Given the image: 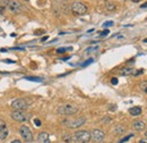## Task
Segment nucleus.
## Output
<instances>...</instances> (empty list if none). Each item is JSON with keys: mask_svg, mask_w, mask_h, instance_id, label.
Wrapping results in <instances>:
<instances>
[{"mask_svg": "<svg viewBox=\"0 0 147 143\" xmlns=\"http://www.w3.org/2000/svg\"><path fill=\"white\" fill-rule=\"evenodd\" d=\"M78 107L77 106H75L73 104H63V105H61V106H59L58 109H57V111H58V114H60V115H75L76 112H78Z\"/></svg>", "mask_w": 147, "mask_h": 143, "instance_id": "1", "label": "nucleus"}, {"mask_svg": "<svg viewBox=\"0 0 147 143\" xmlns=\"http://www.w3.org/2000/svg\"><path fill=\"white\" fill-rule=\"evenodd\" d=\"M86 123V118L85 117H78V118H70V119H66L62 122V124L69 128H77V127H80Z\"/></svg>", "mask_w": 147, "mask_h": 143, "instance_id": "2", "label": "nucleus"}, {"mask_svg": "<svg viewBox=\"0 0 147 143\" xmlns=\"http://www.w3.org/2000/svg\"><path fill=\"white\" fill-rule=\"evenodd\" d=\"M70 9L75 15H84L87 13V6L80 1H74L70 6Z\"/></svg>", "mask_w": 147, "mask_h": 143, "instance_id": "3", "label": "nucleus"}, {"mask_svg": "<svg viewBox=\"0 0 147 143\" xmlns=\"http://www.w3.org/2000/svg\"><path fill=\"white\" fill-rule=\"evenodd\" d=\"M75 140L78 143H88L92 138H91V133L87 131H77L75 133Z\"/></svg>", "mask_w": 147, "mask_h": 143, "instance_id": "4", "label": "nucleus"}, {"mask_svg": "<svg viewBox=\"0 0 147 143\" xmlns=\"http://www.w3.org/2000/svg\"><path fill=\"white\" fill-rule=\"evenodd\" d=\"M10 117H11L13 121L19 122V123H23V122L27 121V115H26V112L24 110H14L10 114Z\"/></svg>", "mask_w": 147, "mask_h": 143, "instance_id": "5", "label": "nucleus"}, {"mask_svg": "<svg viewBox=\"0 0 147 143\" xmlns=\"http://www.w3.org/2000/svg\"><path fill=\"white\" fill-rule=\"evenodd\" d=\"M7 7H8V9L11 12V13H14V14H18V13H22L23 12V6L19 3L18 1H16V0H8V2H7Z\"/></svg>", "mask_w": 147, "mask_h": 143, "instance_id": "6", "label": "nucleus"}, {"mask_svg": "<svg viewBox=\"0 0 147 143\" xmlns=\"http://www.w3.org/2000/svg\"><path fill=\"white\" fill-rule=\"evenodd\" d=\"M19 133L23 136V140H25L26 142H31L33 141V134L30 129V127H27L26 125H23L19 127Z\"/></svg>", "mask_w": 147, "mask_h": 143, "instance_id": "7", "label": "nucleus"}, {"mask_svg": "<svg viewBox=\"0 0 147 143\" xmlns=\"http://www.w3.org/2000/svg\"><path fill=\"white\" fill-rule=\"evenodd\" d=\"M11 107L16 110H25L28 107V104L26 102L25 99H16L11 102Z\"/></svg>", "mask_w": 147, "mask_h": 143, "instance_id": "8", "label": "nucleus"}, {"mask_svg": "<svg viewBox=\"0 0 147 143\" xmlns=\"http://www.w3.org/2000/svg\"><path fill=\"white\" fill-rule=\"evenodd\" d=\"M91 138H92V140L94 141V142L100 143L104 140L105 134H104L101 129H93L92 133H91Z\"/></svg>", "mask_w": 147, "mask_h": 143, "instance_id": "9", "label": "nucleus"}, {"mask_svg": "<svg viewBox=\"0 0 147 143\" xmlns=\"http://www.w3.org/2000/svg\"><path fill=\"white\" fill-rule=\"evenodd\" d=\"M8 134H9V131L6 122L0 119V141H5L8 138Z\"/></svg>", "mask_w": 147, "mask_h": 143, "instance_id": "10", "label": "nucleus"}, {"mask_svg": "<svg viewBox=\"0 0 147 143\" xmlns=\"http://www.w3.org/2000/svg\"><path fill=\"white\" fill-rule=\"evenodd\" d=\"M145 127H146V124H145L144 121H135V122L132 123V128H134L135 131H137V132L144 131Z\"/></svg>", "mask_w": 147, "mask_h": 143, "instance_id": "11", "label": "nucleus"}, {"mask_svg": "<svg viewBox=\"0 0 147 143\" xmlns=\"http://www.w3.org/2000/svg\"><path fill=\"white\" fill-rule=\"evenodd\" d=\"M37 141L40 143H50V136L45 132H41L37 136Z\"/></svg>", "mask_w": 147, "mask_h": 143, "instance_id": "12", "label": "nucleus"}, {"mask_svg": "<svg viewBox=\"0 0 147 143\" xmlns=\"http://www.w3.org/2000/svg\"><path fill=\"white\" fill-rule=\"evenodd\" d=\"M142 108L138 107V106H136V107H132L129 109V114L131 115V116H139L140 114H142Z\"/></svg>", "mask_w": 147, "mask_h": 143, "instance_id": "13", "label": "nucleus"}, {"mask_svg": "<svg viewBox=\"0 0 147 143\" xmlns=\"http://www.w3.org/2000/svg\"><path fill=\"white\" fill-rule=\"evenodd\" d=\"M62 141L66 143H76L75 136H73V135H68V134H65V135L62 136Z\"/></svg>", "mask_w": 147, "mask_h": 143, "instance_id": "14", "label": "nucleus"}, {"mask_svg": "<svg viewBox=\"0 0 147 143\" xmlns=\"http://www.w3.org/2000/svg\"><path fill=\"white\" fill-rule=\"evenodd\" d=\"M135 71H134V68H131V67H127V68H125V69H122L121 71V74L122 75H130V74H134Z\"/></svg>", "mask_w": 147, "mask_h": 143, "instance_id": "15", "label": "nucleus"}, {"mask_svg": "<svg viewBox=\"0 0 147 143\" xmlns=\"http://www.w3.org/2000/svg\"><path fill=\"white\" fill-rule=\"evenodd\" d=\"M139 89L142 90L144 93H146L147 94V81H143V82H140V84H139Z\"/></svg>", "mask_w": 147, "mask_h": 143, "instance_id": "16", "label": "nucleus"}, {"mask_svg": "<svg viewBox=\"0 0 147 143\" xmlns=\"http://www.w3.org/2000/svg\"><path fill=\"white\" fill-rule=\"evenodd\" d=\"M25 80H27V81H32V82H41V81H42L41 77H36V76H26Z\"/></svg>", "mask_w": 147, "mask_h": 143, "instance_id": "17", "label": "nucleus"}, {"mask_svg": "<svg viewBox=\"0 0 147 143\" xmlns=\"http://www.w3.org/2000/svg\"><path fill=\"white\" fill-rule=\"evenodd\" d=\"M105 6H107V9L108 10H110V12H112V10H115V5L114 3H112V2H107L105 3Z\"/></svg>", "mask_w": 147, "mask_h": 143, "instance_id": "18", "label": "nucleus"}, {"mask_svg": "<svg viewBox=\"0 0 147 143\" xmlns=\"http://www.w3.org/2000/svg\"><path fill=\"white\" fill-rule=\"evenodd\" d=\"M114 131H115V133H118V134H122V133L126 131V128H125L123 126H117Z\"/></svg>", "mask_w": 147, "mask_h": 143, "instance_id": "19", "label": "nucleus"}, {"mask_svg": "<svg viewBox=\"0 0 147 143\" xmlns=\"http://www.w3.org/2000/svg\"><path fill=\"white\" fill-rule=\"evenodd\" d=\"M71 48H59L58 50H57V52L58 54H63L65 51H67V50H70Z\"/></svg>", "mask_w": 147, "mask_h": 143, "instance_id": "20", "label": "nucleus"}, {"mask_svg": "<svg viewBox=\"0 0 147 143\" xmlns=\"http://www.w3.org/2000/svg\"><path fill=\"white\" fill-rule=\"evenodd\" d=\"M132 136H134V135H132V134H129L128 136H126V138H123V139H122V140H121V141H120V143H123V142H126V141H128L129 139H131V138H132Z\"/></svg>", "mask_w": 147, "mask_h": 143, "instance_id": "21", "label": "nucleus"}, {"mask_svg": "<svg viewBox=\"0 0 147 143\" xmlns=\"http://www.w3.org/2000/svg\"><path fill=\"white\" fill-rule=\"evenodd\" d=\"M8 0H0V7H7Z\"/></svg>", "mask_w": 147, "mask_h": 143, "instance_id": "22", "label": "nucleus"}, {"mask_svg": "<svg viewBox=\"0 0 147 143\" xmlns=\"http://www.w3.org/2000/svg\"><path fill=\"white\" fill-rule=\"evenodd\" d=\"M98 49V47H92V48H88L85 52H91V51H95V50H97Z\"/></svg>", "mask_w": 147, "mask_h": 143, "instance_id": "23", "label": "nucleus"}, {"mask_svg": "<svg viewBox=\"0 0 147 143\" xmlns=\"http://www.w3.org/2000/svg\"><path fill=\"white\" fill-rule=\"evenodd\" d=\"M111 25H113V22H105L103 24V27H108V26H111Z\"/></svg>", "mask_w": 147, "mask_h": 143, "instance_id": "24", "label": "nucleus"}, {"mask_svg": "<svg viewBox=\"0 0 147 143\" xmlns=\"http://www.w3.org/2000/svg\"><path fill=\"white\" fill-rule=\"evenodd\" d=\"M108 34H109V30H104L103 32L100 33V35L101 36H105V35H108Z\"/></svg>", "mask_w": 147, "mask_h": 143, "instance_id": "25", "label": "nucleus"}, {"mask_svg": "<svg viewBox=\"0 0 147 143\" xmlns=\"http://www.w3.org/2000/svg\"><path fill=\"white\" fill-rule=\"evenodd\" d=\"M91 63H93V59H92V58H91V59H88L87 61H85V63H84V64H83L82 66H87V65H90Z\"/></svg>", "mask_w": 147, "mask_h": 143, "instance_id": "26", "label": "nucleus"}, {"mask_svg": "<svg viewBox=\"0 0 147 143\" xmlns=\"http://www.w3.org/2000/svg\"><path fill=\"white\" fill-rule=\"evenodd\" d=\"M111 83H112L113 85H117V84H118V78H115V77H113V78L111 80Z\"/></svg>", "mask_w": 147, "mask_h": 143, "instance_id": "27", "label": "nucleus"}, {"mask_svg": "<svg viewBox=\"0 0 147 143\" xmlns=\"http://www.w3.org/2000/svg\"><path fill=\"white\" fill-rule=\"evenodd\" d=\"M34 124L36 126H41V121L40 119H34Z\"/></svg>", "mask_w": 147, "mask_h": 143, "instance_id": "28", "label": "nucleus"}, {"mask_svg": "<svg viewBox=\"0 0 147 143\" xmlns=\"http://www.w3.org/2000/svg\"><path fill=\"white\" fill-rule=\"evenodd\" d=\"M144 72V69H139V71H137L136 73H134V75H139V74H142Z\"/></svg>", "mask_w": 147, "mask_h": 143, "instance_id": "29", "label": "nucleus"}, {"mask_svg": "<svg viewBox=\"0 0 147 143\" xmlns=\"http://www.w3.org/2000/svg\"><path fill=\"white\" fill-rule=\"evenodd\" d=\"M139 143H147V138H145V139H142V140L139 141Z\"/></svg>", "mask_w": 147, "mask_h": 143, "instance_id": "30", "label": "nucleus"}, {"mask_svg": "<svg viewBox=\"0 0 147 143\" xmlns=\"http://www.w3.org/2000/svg\"><path fill=\"white\" fill-rule=\"evenodd\" d=\"M5 63H10V64H14V61L13 60H10V59H6V60H3Z\"/></svg>", "mask_w": 147, "mask_h": 143, "instance_id": "31", "label": "nucleus"}, {"mask_svg": "<svg viewBox=\"0 0 147 143\" xmlns=\"http://www.w3.org/2000/svg\"><path fill=\"white\" fill-rule=\"evenodd\" d=\"M5 12V7H0V14H2Z\"/></svg>", "mask_w": 147, "mask_h": 143, "instance_id": "32", "label": "nucleus"}, {"mask_svg": "<svg viewBox=\"0 0 147 143\" xmlns=\"http://www.w3.org/2000/svg\"><path fill=\"white\" fill-rule=\"evenodd\" d=\"M10 143H22V142H20L19 140H14V141H11Z\"/></svg>", "mask_w": 147, "mask_h": 143, "instance_id": "33", "label": "nucleus"}, {"mask_svg": "<svg viewBox=\"0 0 147 143\" xmlns=\"http://www.w3.org/2000/svg\"><path fill=\"white\" fill-rule=\"evenodd\" d=\"M45 40H48V36H44V37L42 39V41H45Z\"/></svg>", "mask_w": 147, "mask_h": 143, "instance_id": "34", "label": "nucleus"}, {"mask_svg": "<svg viewBox=\"0 0 147 143\" xmlns=\"http://www.w3.org/2000/svg\"><path fill=\"white\" fill-rule=\"evenodd\" d=\"M144 7H147V3H145V5H142V8H144Z\"/></svg>", "mask_w": 147, "mask_h": 143, "instance_id": "35", "label": "nucleus"}, {"mask_svg": "<svg viewBox=\"0 0 147 143\" xmlns=\"http://www.w3.org/2000/svg\"><path fill=\"white\" fill-rule=\"evenodd\" d=\"M145 136H146V138H147V132H146V133H145Z\"/></svg>", "mask_w": 147, "mask_h": 143, "instance_id": "36", "label": "nucleus"}, {"mask_svg": "<svg viewBox=\"0 0 147 143\" xmlns=\"http://www.w3.org/2000/svg\"><path fill=\"white\" fill-rule=\"evenodd\" d=\"M25 1H28V0H25Z\"/></svg>", "mask_w": 147, "mask_h": 143, "instance_id": "37", "label": "nucleus"}]
</instances>
